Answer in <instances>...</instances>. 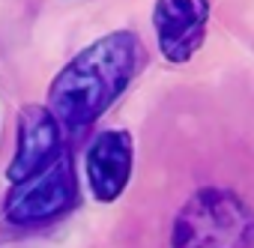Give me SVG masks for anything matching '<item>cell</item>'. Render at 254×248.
Instances as JSON below:
<instances>
[{
  "instance_id": "6da1fadb",
  "label": "cell",
  "mask_w": 254,
  "mask_h": 248,
  "mask_svg": "<svg viewBox=\"0 0 254 248\" xmlns=\"http://www.w3.org/2000/svg\"><path fill=\"white\" fill-rule=\"evenodd\" d=\"M144 63V42L132 30H114L81 48L51 81L48 111L69 132H81L126 93Z\"/></svg>"
},
{
  "instance_id": "7a4b0ae2",
  "label": "cell",
  "mask_w": 254,
  "mask_h": 248,
  "mask_svg": "<svg viewBox=\"0 0 254 248\" xmlns=\"http://www.w3.org/2000/svg\"><path fill=\"white\" fill-rule=\"evenodd\" d=\"M174 248H254V212L227 188H200L177 212Z\"/></svg>"
},
{
  "instance_id": "3957f363",
  "label": "cell",
  "mask_w": 254,
  "mask_h": 248,
  "mask_svg": "<svg viewBox=\"0 0 254 248\" xmlns=\"http://www.w3.org/2000/svg\"><path fill=\"white\" fill-rule=\"evenodd\" d=\"M75 200H78L75 165L66 153H60L39 174L12 183V191L6 194L3 203V215L12 224H42L69 212Z\"/></svg>"
},
{
  "instance_id": "277c9868",
  "label": "cell",
  "mask_w": 254,
  "mask_h": 248,
  "mask_svg": "<svg viewBox=\"0 0 254 248\" xmlns=\"http://www.w3.org/2000/svg\"><path fill=\"white\" fill-rule=\"evenodd\" d=\"M209 24V0H156L153 30L159 51L168 63H189L203 39Z\"/></svg>"
},
{
  "instance_id": "5b68a950",
  "label": "cell",
  "mask_w": 254,
  "mask_h": 248,
  "mask_svg": "<svg viewBox=\"0 0 254 248\" xmlns=\"http://www.w3.org/2000/svg\"><path fill=\"white\" fill-rule=\"evenodd\" d=\"M60 153H63V138L57 117L48 111V105H24L18 111V144L6 168V180L21 183L48 168Z\"/></svg>"
},
{
  "instance_id": "8992f818",
  "label": "cell",
  "mask_w": 254,
  "mask_h": 248,
  "mask_svg": "<svg viewBox=\"0 0 254 248\" xmlns=\"http://www.w3.org/2000/svg\"><path fill=\"white\" fill-rule=\"evenodd\" d=\"M135 144L126 129H105L93 138L84 156L87 183L99 203H114L132 180Z\"/></svg>"
}]
</instances>
